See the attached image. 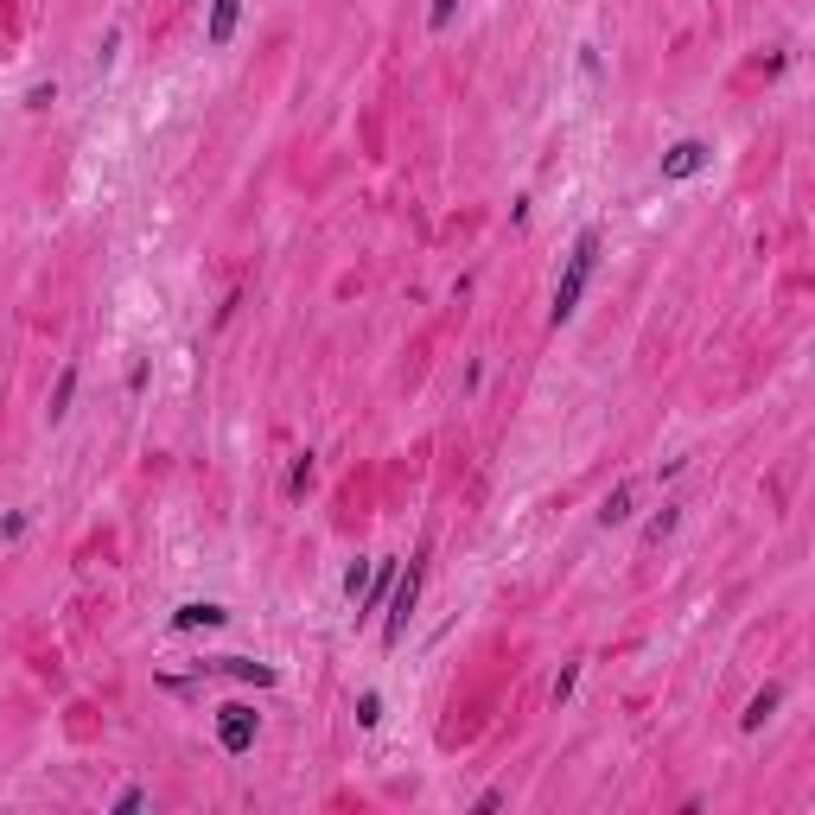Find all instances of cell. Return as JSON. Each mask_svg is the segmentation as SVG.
Wrapping results in <instances>:
<instances>
[{
	"label": "cell",
	"mask_w": 815,
	"mask_h": 815,
	"mask_svg": "<svg viewBox=\"0 0 815 815\" xmlns=\"http://www.w3.org/2000/svg\"><path fill=\"white\" fill-rule=\"evenodd\" d=\"M593 262H599V230H580L574 255H567V268H561V287H554V312H548L554 325H567L580 312V293H586V281H593Z\"/></svg>",
	"instance_id": "6da1fadb"
},
{
	"label": "cell",
	"mask_w": 815,
	"mask_h": 815,
	"mask_svg": "<svg viewBox=\"0 0 815 815\" xmlns=\"http://www.w3.org/2000/svg\"><path fill=\"white\" fill-rule=\"evenodd\" d=\"M421 580H427V542L414 548L408 574H395V586H389V624H383V644L389 650L408 637V618H414V605H421Z\"/></svg>",
	"instance_id": "7a4b0ae2"
},
{
	"label": "cell",
	"mask_w": 815,
	"mask_h": 815,
	"mask_svg": "<svg viewBox=\"0 0 815 815\" xmlns=\"http://www.w3.org/2000/svg\"><path fill=\"white\" fill-rule=\"evenodd\" d=\"M217 745L230 758H242L255 745V707H242V701H230V707H217Z\"/></svg>",
	"instance_id": "3957f363"
},
{
	"label": "cell",
	"mask_w": 815,
	"mask_h": 815,
	"mask_svg": "<svg viewBox=\"0 0 815 815\" xmlns=\"http://www.w3.org/2000/svg\"><path fill=\"white\" fill-rule=\"evenodd\" d=\"M707 160H714V153H707V141H675V147L663 153V179H695Z\"/></svg>",
	"instance_id": "277c9868"
},
{
	"label": "cell",
	"mask_w": 815,
	"mask_h": 815,
	"mask_svg": "<svg viewBox=\"0 0 815 815\" xmlns=\"http://www.w3.org/2000/svg\"><path fill=\"white\" fill-rule=\"evenodd\" d=\"M217 624H230V612L211 599H192V605H179L172 612V631H217Z\"/></svg>",
	"instance_id": "5b68a950"
},
{
	"label": "cell",
	"mask_w": 815,
	"mask_h": 815,
	"mask_svg": "<svg viewBox=\"0 0 815 815\" xmlns=\"http://www.w3.org/2000/svg\"><path fill=\"white\" fill-rule=\"evenodd\" d=\"M211 669H217V675H230V682H255V688H274V682H281V675H274L268 663H249V656H217Z\"/></svg>",
	"instance_id": "8992f818"
},
{
	"label": "cell",
	"mask_w": 815,
	"mask_h": 815,
	"mask_svg": "<svg viewBox=\"0 0 815 815\" xmlns=\"http://www.w3.org/2000/svg\"><path fill=\"white\" fill-rule=\"evenodd\" d=\"M242 20V0H211V26H204V45H230Z\"/></svg>",
	"instance_id": "52a82bcc"
},
{
	"label": "cell",
	"mask_w": 815,
	"mask_h": 815,
	"mask_svg": "<svg viewBox=\"0 0 815 815\" xmlns=\"http://www.w3.org/2000/svg\"><path fill=\"white\" fill-rule=\"evenodd\" d=\"M395 574H402V567H395V561H383V567H370V586H363V593H357V618H363V612H376V605L389 599V586H395Z\"/></svg>",
	"instance_id": "ba28073f"
},
{
	"label": "cell",
	"mask_w": 815,
	"mask_h": 815,
	"mask_svg": "<svg viewBox=\"0 0 815 815\" xmlns=\"http://www.w3.org/2000/svg\"><path fill=\"white\" fill-rule=\"evenodd\" d=\"M71 395H77V363H64V370H58V389H51V427H58L64 421V414H71Z\"/></svg>",
	"instance_id": "9c48e42d"
},
{
	"label": "cell",
	"mask_w": 815,
	"mask_h": 815,
	"mask_svg": "<svg viewBox=\"0 0 815 815\" xmlns=\"http://www.w3.org/2000/svg\"><path fill=\"white\" fill-rule=\"evenodd\" d=\"M777 701H784V688H765V695H752V707L739 714V726H745V733H758V726L777 714Z\"/></svg>",
	"instance_id": "30bf717a"
},
{
	"label": "cell",
	"mask_w": 815,
	"mask_h": 815,
	"mask_svg": "<svg viewBox=\"0 0 815 815\" xmlns=\"http://www.w3.org/2000/svg\"><path fill=\"white\" fill-rule=\"evenodd\" d=\"M624 516H631V484H618V491H612V497L599 504V523H605V529H618Z\"/></svg>",
	"instance_id": "8fae6325"
},
{
	"label": "cell",
	"mask_w": 815,
	"mask_h": 815,
	"mask_svg": "<svg viewBox=\"0 0 815 815\" xmlns=\"http://www.w3.org/2000/svg\"><path fill=\"white\" fill-rule=\"evenodd\" d=\"M363 586H370V561H357V567H351V574H344V599H351V605H357V593H363Z\"/></svg>",
	"instance_id": "7c38bea8"
},
{
	"label": "cell",
	"mask_w": 815,
	"mask_h": 815,
	"mask_svg": "<svg viewBox=\"0 0 815 815\" xmlns=\"http://www.w3.org/2000/svg\"><path fill=\"white\" fill-rule=\"evenodd\" d=\"M675 523H682V510H675V504H669V510H663V516H656V523L644 529V542H663V535H669Z\"/></svg>",
	"instance_id": "4fadbf2b"
},
{
	"label": "cell",
	"mask_w": 815,
	"mask_h": 815,
	"mask_svg": "<svg viewBox=\"0 0 815 815\" xmlns=\"http://www.w3.org/2000/svg\"><path fill=\"white\" fill-rule=\"evenodd\" d=\"M383 720V695H357V726H376Z\"/></svg>",
	"instance_id": "5bb4252c"
},
{
	"label": "cell",
	"mask_w": 815,
	"mask_h": 815,
	"mask_svg": "<svg viewBox=\"0 0 815 815\" xmlns=\"http://www.w3.org/2000/svg\"><path fill=\"white\" fill-rule=\"evenodd\" d=\"M453 13H459V0H433V13H427V26H433V32H446V26H453Z\"/></svg>",
	"instance_id": "9a60e30c"
},
{
	"label": "cell",
	"mask_w": 815,
	"mask_h": 815,
	"mask_svg": "<svg viewBox=\"0 0 815 815\" xmlns=\"http://www.w3.org/2000/svg\"><path fill=\"white\" fill-rule=\"evenodd\" d=\"M51 102H58V83H32L26 90V109H51Z\"/></svg>",
	"instance_id": "2e32d148"
},
{
	"label": "cell",
	"mask_w": 815,
	"mask_h": 815,
	"mask_svg": "<svg viewBox=\"0 0 815 815\" xmlns=\"http://www.w3.org/2000/svg\"><path fill=\"white\" fill-rule=\"evenodd\" d=\"M306 484H312V459H293V478H287V491H293V497H300V491H306Z\"/></svg>",
	"instance_id": "e0dca14e"
},
{
	"label": "cell",
	"mask_w": 815,
	"mask_h": 815,
	"mask_svg": "<svg viewBox=\"0 0 815 815\" xmlns=\"http://www.w3.org/2000/svg\"><path fill=\"white\" fill-rule=\"evenodd\" d=\"M134 809H147V790H121L115 796V815H134Z\"/></svg>",
	"instance_id": "ac0fdd59"
},
{
	"label": "cell",
	"mask_w": 815,
	"mask_h": 815,
	"mask_svg": "<svg viewBox=\"0 0 815 815\" xmlns=\"http://www.w3.org/2000/svg\"><path fill=\"white\" fill-rule=\"evenodd\" d=\"M574 682H580V663H574V669H561V682H554V701H567V695H574Z\"/></svg>",
	"instance_id": "d6986e66"
}]
</instances>
